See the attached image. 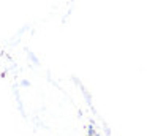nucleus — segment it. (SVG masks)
I'll use <instances>...</instances> for the list:
<instances>
[]
</instances>
